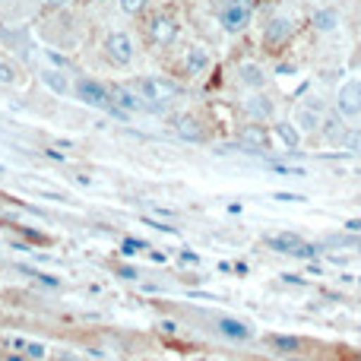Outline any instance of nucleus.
<instances>
[{
	"instance_id": "1",
	"label": "nucleus",
	"mask_w": 361,
	"mask_h": 361,
	"mask_svg": "<svg viewBox=\"0 0 361 361\" xmlns=\"http://www.w3.org/2000/svg\"><path fill=\"white\" fill-rule=\"evenodd\" d=\"M73 95L82 102L86 108H95V111H111L118 118H127L121 108H114V99H111V89L102 86L99 80H89V76H80L73 82Z\"/></svg>"
},
{
	"instance_id": "2",
	"label": "nucleus",
	"mask_w": 361,
	"mask_h": 361,
	"mask_svg": "<svg viewBox=\"0 0 361 361\" xmlns=\"http://www.w3.org/2000/svg\"><path fill=\"white\" fill-rule=\"evenodd\" d=\"M137 92L143 95V102L152 108L171 105V102L178 99V86L162 80V76H143V80H137Z\"/></svg>"
},
{
	"instance_id": "3",
	"label": "nucleus",
	"mask_w": 361,
	"mask_h": 361,
	"mask_svg": "<svg viewBox=\"0 0 361 361\" xmlns=\"http://www.w3.org/2000/svg\"><path fill=\"white\" fill-rule=\"evenodd\" d=\"M269 250H276V254H286V257H301V260H311V257L320 254L317 244H307L305 238L292 235V231H282V235H269L267 238Z\"/></svg>"
},
{
	"instance_id": "4",
	"label": "nucleus",
	"mask_w": 361,
	"mask_h": 361,
	"mask_svg": "<svg viewBox=\"0 0 361 361\" xmlns=\"http://www.w3.org/2000/svg\"><path fill=\"white\" fill-rule=\"evenodd\" d=\"M102 48H105V57L114 67H130L133 57H137V42L130 38V32H108Z\"/></svg>"
},
{
	"instance_id": "5",
	"label": "nucleus",
	"mask_w": 361,
	"mask_h": 361,
	"mask_svg": "<svg viewBox=\"0 0 361 361\" xmlns=\"http://www.w3.org/2000/svg\"><path fill=\"white\" fill-rule=\"evenodd\" d=\"M219 25H222V32H228V35H241L250 25V4L247 0H231V4H225L222 10H219Z\"/></svg>"
},
{
	"instance_id": "6",
	"label": "nucleus",
	"mask_w": 361,
	"mask_h": 361,
	"mask_svg": "<svg viewBox=\"0 0 361 361\" xmlns=\"http://www.w3.org/2000/svg\"><path fill=\"white\" fill-rule=\"evenodd\" d=\"M336 111L343 118H358L361 114V80L349 76L345 82H339L336 89Z\"/></svg>"
},
{
	"instance_id": "7",
	"label": "nucleus",
	"mask_w": 361,
	"mask_h": 361,
	"mask_svg": "<svg viewBox=\"0 0 361 361\" xmlns=\"http://www.w3.org/2000/svg\"><path fill=\"white\" fill-rule=\"evenodd\" d=\"M180 35V23L175 16H169V13H159V16L149 19V38L152 44H159V48H171V44L178 42Z\"/></svg>"
},
{
	"instance_id": "8",
	"label": "nucleus",
	"mask_w": 361,
	"mask_h": 361,
	"mask_svg": "<svg viewBox=\"0 0 361 361\" xmlns=\"http://www.w3.org/2000/svg\"><path fill=\"white\" fill-rule=\"evenodd\" d=\"M295 32V23L288 16H276L267 23V29H263V42H267V48H279V44H286L288 38H292Z\"/></svg>"
},
{
	"instance_id": "9",
	"label": "nucleus",
	"mask_w": 361,
	"mask_h": 361,
	"mask_svg": "<svg viewBox=\"0 0 361 361\" xmlns=\"http://www.w3.org/2000/svg\"><path fill=\"white\" fill-rule=\"evenodd\" d=\"M244 114H247L250 121H257V124H263V121H269L276 114V102L263 92H254L244 99Z\"/></svg>"
},
{
	"instance_id": "10",
	"label": "nucleus",
	"mask_w": 361,
	"mask_h": 361,
	"mask_svg": "<svg viewBox=\"0 0 361 361\" xmlns=\"http://www.w3.org/2000/svg\"><path fill=\"white\" fill-rule=\"evenodd\" d=\"M212 63V54L203 48V44H190V48L184 51V61H180V67H184V76H200L206 73Z\"/></svg>"
},
{
	"instance_id": "11",
	"label": "nucleus",
	"mask_w": 361,
	"mask_h": 361,
	"mask_svg": "<svg viewBox=\"0 0 361 361\" xmlns=\"http://www.w3.org/2000/svg\"><path fill=\"white\" fill-rule=\"evenodd\" d=\"M241 146L244 149H250V152H263V149H269L273 146V137H269V130L263 124H247V127H241Z\"/></svg>"
},
{
	"instance_id": "12",
	"label": "nucleus",
	"mask_w": 361,
	"mask_h": 361,
	"mask_svg": "<svg viewBox=\"0 0 361 361\" xmlns=\"http://www.w3.org/2000/svg\"><path fill=\"white\" fill-rule=\"evenodd\" d=\"M267 70L260 67L257 61H244L241 67H238V82H241L244 89H254V92H260L263 86H267Z\"/></svg>"
},
{
	"instance_id": "13",
	"label": "nucleus",
	"mask_w": 361,
	"mask_h": 361,
	"mask_svg": "<svg viewBox=\"0 0 361 361\" xmlns=\"http://www.w3.org/2000/svg\"><path fill=\"white\" fill-rule=\"evenodd\" d=\"M320 124H324V105H301L298 111H295V127H298L301 133H317Z\"/></svg>"
},
{
	"instance_id": "14",
	"label": "nucleus",
	"mask_w": 361,
	"mask_h": 361,
	"mask_svg": "<svg viewBox=\"0 0 361 361\" xmlns=\"http://www.w3.org/2000/svg\"><path fill=\"white\" fill-rule=\"evenodd\" d=\"M111 99H114V108H121L124 114H137L146 108L143 95L140 92H130L127 86H111Z\"/></svg>"
},
{
	"instance_id": "15",
	"label": "nucleus",
	"mask_w": 361,
	"mask_h": 361,
	"mask_svg": "<svg viewBox=\"0 0 361 361\" xmlns=\"http://www.w3.org/2000/svg\"><path fill=\"white\" fill-rule=\"evenodd\" d=\"M216 330L222 333V336H228V339H238V343H244V339L254 336V326H250L247 320H235V317H219Z\"/></svg>"
},
{
	"instance_id": "16",
	"label": "nucleus",
	"mask_w": 361,
	"mask_h": 361,
	"mask_svg": "<svg viewBox=\"0 0 361 361\" xmlns=\"http://www.w3.org/2000/svg\"><path fill=\"white\" fill-rule=\"evenodd\" d=\"M42 82H44V86H48L54 95H61V99H67V95L73 92V82L67 80V73H63V70L44 67V70H42Z\"/></svg>"
},
{
	"instance_id": "17",
	"label": "nucleus",
	"mask_w": 361,
	"mask_h": 361,
	"mask_svg": "<svg viewBox=\"0 0 361 361\" xmlns=\"http://www.w3.org/2000/svg\"><path fill=\"white\" fill-rule=\"evenodd\" d=\"M175 130H178L180 140H187V143H203V140H206V130L200 127V121L193 118V114H180Z\"/></svg>"
},
{
	"instance_id": "18",
	"label": "nucleus",
	"mask_w": 361,
	"mask_h": 361,
	"mask_svg": "<svg viewBox=\"0 0 361 361\" xmlns=\"http://www.w3.org/2000/svg\"><path fill=\"white\" fill-rule=\"evenodd\" d=\"M273 133H276V140H279L282 146H286V149H298L301 146V137H305V133L298 130V127L292 124V121H276L273 124Z\"/></svg>"
},
{
	"instance_id": "19",
	"label": "nucleus",
	"mask_w": 361,
	"mask_h": 361,
	"mask_svg": "<svg viewBox=\"0 0 361 361\" xmlns=\"http://www.w3.org/2000/svg\"><path fill=\"white\" fill-rule=\"evenodd\" d=\"M25 82V76H23V67H19L16 61H0V86H10V89H16V86H23Z\"/></svg>"
},
{
	"instance_id": "20",
	"label": "nucleus",
	"mask_w": 361,
	"mask_h": 361,
	"mask_svg": "<svg viewBox=\"0 0 361 361\" xmlns=\"http://www.w3.org/2000/svg\"><path fill=\"white\" fill-rule=\"evenodd\" d=\"M320 130H324V137L330 140V143H339L343 140V133L349 130V127L343 124V114H330V118H324V124H320Z\"/></svg>"
},
{
	"instance_id": "21",
	"label": "nucleus",
	"mask_w": 361,
	"mask_h": 361,
	"mask_svg": "<svg viewBox=\"0 0 361 361\" xmlns=\"http://www.w3.org/2000/svg\"><path fill=\"white\" fill-rule=\"evenodd\" d=\"M339 25V13L336 10H320L314 13V29L317 32H333Z\"/></svg>"
},
{
	"instance_id": "22",
	"label": "nucleus",
	"mask_w": 361,
	"mask_h": 361,
	"mask_svg": "<svg viewBox=\"0 0 361 361\" xmlns=\"http://www.w3.org/2000/svg\"><path fill=\"white\" fill-rule=\"evenodd\" d=\"M267 339H269V345L279 352H301L305 349V339H298V336H267Z\"/></svg>"
},
{
	"instance_id": "23",
	"label": "nucleus",
	"mask_w": 361,
	"mask_h": 361,
	"mask_svg": "<svg viewBox=\"0 0 361 361\" xmlns=\"http://www.w3.org/2000/svg\"><path fill=\"white\" fill-rule=\"evenodd\" d=\"M339 146H343L345 152H361V130L349 127V130L343 133V140H339Z\"/></svg>"
},
{
	"instance_id": "24",
	"label": "nucleus",
	"mask_w": 361,
	"mask_h": 361,
	"mask_svg": "<svg viewBox=\"0 0 361 361\" xmlns=\"http://www.w3.org/2000/svg\"><path fill=\"white\" fill-rule=\"evenodd\" d=\"M13 345H16V349H23L25 358H32V361L44 358V345H38V343H13Z\"/></svg>"
},
{
	"instance_id": "25",
	"label": "nucleus",
	"mask_w": 361,
	"mask_h": 361,
	"mask_svg": "<svg viewBox=\"0 0 361 361\" xmlns=\"http://www.w3.org/2000/svg\"><path fill=\"white\" fill-rule=\"evenodd\" d=\"M118 4H121V10H124L127 16H137V13L146 10V4H149V0H118Z\"/></svg>"
},
{
	"instance_id": "26",
	"label": "nucleus",
	"mask_w": 361,
	"mask_h": 361,
	"mask_svg": "<svg viewBox=\"0 0 361 361\" xmlns=\"http://www.w3.org/2000/svg\"><path fill=\"white\" fill-rule=\"evenodd\" d=\"M273 200H279V203H305L301 193H273Z\"/></svg>"
},
{
	"instance_id": "27",
	"label": "nucleus",
	"mask_w": 361,
	"mask_h": 361,
	"mask_svg": "<svg viewBox=\"0 0 361 361\" xmlns=\"http://www.w3.org/2000/svg\"><path fill=\"white\" fill-rule=\"evenodd\" d=\"M70 4H73V0H44V6H51V10H67Z\"/></svg>"
},
{
	"instance_id": "28",
	"label": "nucleus",
	"mask_w": 361,
	"mask_h": 361,
	"mask_svg": "<svg viewBox=\"0 0 361 361\" xmlns=\"http://www.w3.org/2000/svg\"><path fill=\"white\" fill-rule=\"evenodd\" d=\"M44 54H48V57H51V61H54V63H57V67H70V63H67V57L54 54V51H51V48H44Z\"/></svg>"
},
{
	"instance_id": "29",
	"label": "nucleus",
	"mask_w": 361,
	"mask_h": 361,
	"mask_svg": "<svg viewBox=\"0 0 361 361\" xmlns=\"http://www.w3.org/2000/svg\"><path fill=\"white\" fill-rule=\"evenodd\" d=\"M159 330H162V333H178V324H175V320H162V324H159Z\"/></svg>"
},
{
	"instance_id": "30",
	"label": "nucleus",
	"mask_w": 361,
	"mask_h": 361,
	"mask_svg": "<svg viewBox=\"0 0 361 361\" xmlns=\"http://www.w3.org/2000/svg\"><path fill=\"white\" fill-rule=\"evenodd\" d=\"M118 276H124V279H137V273H133L130 267H121V269H118Z\"/></svg>"
},
{
	"instance_id": "31",
	"label": "nucleus",
	"mask_w": 361,
	"mask_h": 361,
	"mask_svg": "<svg viewBox=\"0 0 361 361\" xmlns=\"http://www.w3.org/2000/svg\"><path fill=\"white\" fill-rule=\"evenodd\" d=\"M54 361H76V358H70V355H61V358H54Z\"/></svg>"
}]
</instances>
